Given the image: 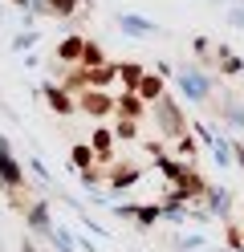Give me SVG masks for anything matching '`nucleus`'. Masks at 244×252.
<instances>
[{"mask_svg": "<svg viewBox=\"0 0 244 252\" xmlns=\"http://www.w3.org/2000/svg\"><path fill=\"white\" fill-rule=\"evenodd\" d=\"M90 155H94L90 147H77V151H73V159H77V167H86V163H90Z\"/></svg>", "mask_w": 244, "mask_h": 252, "instance_id": "11", "label": "nucleus"}, {"mask_svg": "<svg viewBox=\"0 0 244 252\" xmlns=\"http://www.w3.org/2000/svg\"><path fill=\"white\" fill-rule=\"evenodd\" d=\"M122 110H126V114H139V110H142L139 94H122Z\"/></svg>", "mask_w": 244, "mask_h": 252, "instance_id": "8", "label": "nucleus"}, {"mask_svg": "<svg viewBox=\"0 0 244 252\" xmlns=\"http://www.w3.org/2000/svg\"><path fill=\"white\" fill-rule=\"evenodd\" d=\"M139 86H142V90H139L142 98H151V102H159V90H163V86L155 82V77H146V82H139Z\"/></svg>", "mask_w": 244, "mask_h": 252, "instance_id": "6", "label": "nucleus"}, {"mask_svg": "<svg viewBox=\"0 0 244 252\" xmlns=\"http://www.w3.org/2000/svg\"><path fill=\"white\" fill-rule=\"evenodd\" d=\"M183 90L195 94V98H204V94H208V82H204V77H195V73H183Z\"/></svg>", "mask_w": 244, "mask_h": 252, "instance_id": "4", "label": "nucleus"}, {"mask_svg": "<svg viewBox=\"0 0 244 252\" xmlns=\"http://www.w3.org/2000/svg\"><path fill=\"white\" fill-rule=\"evenodd\" d=\"M49 98H53V110H65V114H70V110H73V102L65 98L61 90H49Z\"/></svg>", "mask_w": 244, "mask_h": 252, "instance_id": "7", "label": "nucleus"}, {"mask_svg": "<svg viewBox=\"0 0 244 252\" xmlns=\"http://www.w3.org/2000/svg\"><path fill=\"white\" fill-rule=\"evenodd\" d=\"M49 8H53V12H65V17H70V12L77 8V0H49Z\"/></svg>", "mask_w": 244, "mask_h": 252, "instance_id": "9", "label": "nucleus"}, {"mask_svg": "<svg viewBox=\"0 0 244 252\" xmlns=\"http://www.w3.org/2000/svg\"><path fill=\"white\" fill-rule=\"evenodd\" d=\"M94 151H102V155L110 151V134L106 130H94Z\"/></svg>", "mask_w": 244, "mask_h": 252, "instance_id": "10", "label": "nucleus"}, {"mask_svg": "<svg viewBox=\"0 0 244 252\" xmlns=\"http://www.w3.org/2000/svg\"><path fill=\"white\" fill-rule=\"evenodd\" d=\"M65 61H73V57H81V53H86V45H81L77 37H70V41H61V49H57Z\"/></svg>", "mask_w": 244, "mask_h": 252, "instance_id": "3", "label": "nucleus"}, {"mask_svg": "<svg viewBox=\"0 0 244 252\" xmlns=\"http://www.w3.org/2000/svg\"><path fill=\"white\" fill-rule=\"evenodd\" d=\"M81 106H86L90 114H110V110H114V102L106 98V94H86V102H81Z\"/></svg>", "mask_w": 244, "mask_h": 252, "instance_id": "1", "label": "nucleus"}, {"mask_svg": "<svg viewBox=\"0 0 244 252\" xmlns=\"http://www.w3.org/2000/svg\"><path fill=\"white\" fill-rule=\"evenodd\" d=\"M118 77H122L126 86H139V82H142V69H139V65H122V69H118Z\"/></svg>", "mask_w": 244, "mask_h": 252, "instance_id": "5", "label": "nucleus"}, {"mask_svg": "<svg viewBox=\"0 0 244 252\" xmlns=\"http://www.w3.org/2000/svg\"><path fill=\"white\" fill-rule=\"evenodd\" d=\"M0 175H4V179H8L12 187L21 183V171H16V163L8 159V151H4V143H0Z\"/></svg>", "mask_w": 244, "mask_h": 252, "instance_id": "2", "label": "nucleus"}]
</instances>
